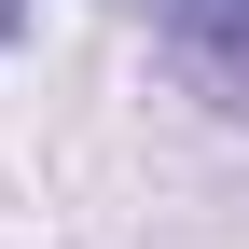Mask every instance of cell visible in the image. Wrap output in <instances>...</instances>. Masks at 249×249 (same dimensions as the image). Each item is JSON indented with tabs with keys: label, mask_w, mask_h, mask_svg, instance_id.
Returning <instances> with one entry per match:
<instances>
[{
	"label": "cell",
	"mask_w": 249,
	"mask_h": 249,
	"mask_svg": "<svg viewBox=\"0 0 249 249\" xmlns=\"http://www.w3.org/2000/svg\"><path fill=\"white\" fill-rule=\"evenodd\" d=\"M166 28L194 55H222V70H249V0H166Z\"/></svg>",
	"instance_id": "1"
}]
</instances>
